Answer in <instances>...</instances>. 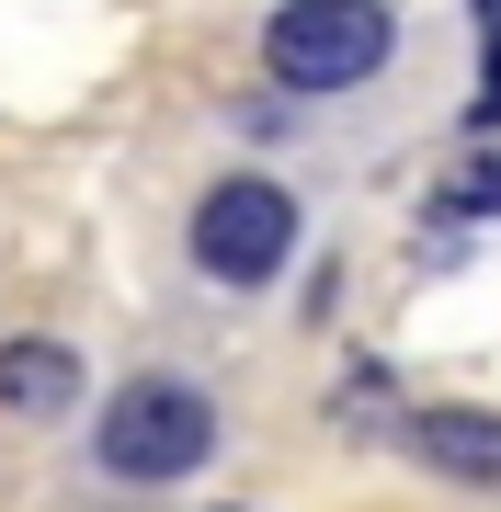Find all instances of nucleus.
<instances>
[{
	"instance_id": "f257e3e1",
	"label": "nucleus",
	"mask_w": 501,
	"mask_h": 512,
	"mask_svg": "<svg viewBox=\"0 0 501 512\" xmlns=\"http://www.w3.org/2000/svg\"><path fill=\"white\" fill-rule=\"evenodd\" d=\"M92 456L126 478V490H160V478H194L217 456V399L194 376H126L92 421Z\"/></svg>"
},
{
	"instance_id": "f03ea898",
	"label": "nucleus",
	"mask_w": 501,
	"mask_h": 512,
	"mask_svg": "<svg viewBox=\"0 0 501 512\" xmlns=\"http://www.w3.org/2000/svg\"><path fill=\"white\" fill-rule=\"evenodd\" d=\"M388 57H399V12L388 0H285V12L262 23V69H274L285 92H308V103L365 92Z\"/></svg>"
},
{
	"instance_id": "7ed1b4c3",
	"label": "nucleus",
	"mask_w": 501,
	"mask_h": 512,
	"mask_svg": "<svg viewBox=\"0 0 501 512\" xmlns=\"http://www.w3.org/2000/svg\"><path fill=\"white\" fill-rule=\"evenodd\" d=\"M183 251H194V274H205V285H228V296L274 285L285 262H297V194H285L274 171H228V183H205L194 228H183Z\"/></svg>"
},
{
	"instance_id": "20e7f679",
	"label": "nucleus",
	"mask_w": 501,
	"mask_h": 512,
	"mask_svg": "<svg viewBox=\"0 0 501 512\" xmlns=\"http://www.w3.org/2000/svg\"><path fill=\"white\" fill-rule=\"evenodd\" d=\"M410 456H422L433 478L501 490V410H410Z\"/></svg>"
},
{
	"instance_id": "39448f33",
	"label": "nucleus",
	"mask_w": 501,
	"mask_h": 512,
	"mask_svg": "<svg viewBox=\"0 0 501 512\" xmlns=\"http://www.w3.org/2000/svg\"><path fill=\"white\" fill-rule=\"evenodd\" d=\"M69 399H80V353L69 342H0V410L46 421V410H69Z\"/></svg>"
},
{
	"instance_id": "423d86ee",
	"label": "nucleus",
	"mask_w": 501,
	"mask_h": 512,
	"mask_svg": "<svg viewBox=\"0 0 501 512\" xmlns=\"http://www.w3.org/2000/svg\"><path fill=\"white\" fill-rule=\"evenodd\" d=\"M479 126H501V35H490V80H479Z\"/></svg>"
},
{
	"instance_id": "0eeeda50",
	"label": "nucleus",
	"mask_w": 501,
	"mask_h": 512,
	"mask_svg": "<svg viewBox=\"0 0 501 512\" xmlns=\"http://www.w3.org/2000/svg\"><path fill=\"white\" fill-rule=\"evenodd\" d=\"M479 12H490V23H501V0H479Z\"/></svg>"
}]
</instances>
